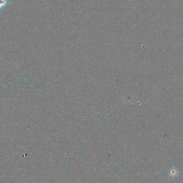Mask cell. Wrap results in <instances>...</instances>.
Segmentation results:
<instances>
[{
	"mask_svg": "<svg viewBox=\"0 0 183 183\" xmlns=\"http://www.w3.org/2000/svg\"><path fill=\"white\" fill-rule=\"evenodd\" d=\"M179 174V171L175 167H171L169 170V176L170 178H175L177 177Z\"/></svg>",
	"mask_w": 183,
	"mask_h": 183,
	"instance_id": "cell-1",
	"label": "cell"
},
{
	"mask_svg": "<svg viewBox=\"0 0 183 183\" xmlns=\"http://www.w3.org/2000/svg\"><path fill=\"white\" fill-rule=\"evenodd\" d=\"M6 0H0V9L4 7L6 4Z\"/></svg>",
	"mask_w": 183,
	"mask_h": 183,
	"instance_id": "cell-2",
	"label": "cell"
}]
</instances>
